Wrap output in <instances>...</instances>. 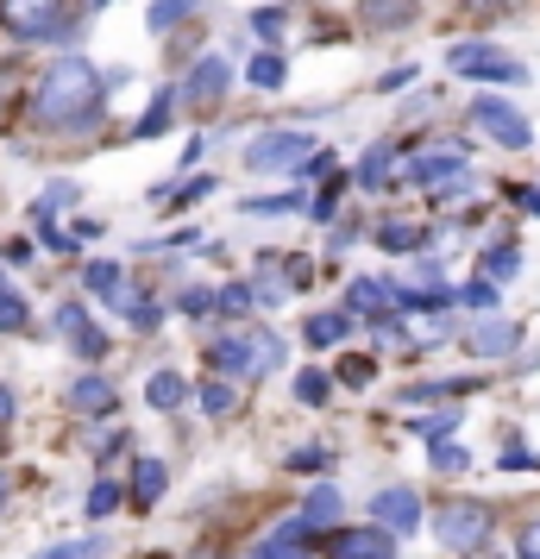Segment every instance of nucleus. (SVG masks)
<instances>
[{
    "mask_svg": "<svg viewBox=\"0 0 540 559\" xmlns=\"http://www.w3.org/2000/svg\"><path fill=\"white\" fill-rule=\"evenodd\" d=\"M284 371V340L277 333H252V378H271Z\"/></svg>",
    "mask_w": 540,
    "mask_h": 559,
    "instance_id": "obj_32",
    "label": "nucleus"
},
{
    "mask_svg": "<svg viewBox=\"0 0 540 559\" xmlns=\"http://www.w3.org/2000/svg\"><path fill=\"white\" fill-rule=\"evenodd\" d=\"M113 509H120V484H113V478H101L95 490H88V515L101 522V515H113Z\"/></svg>",
    "mask_w": 540,
    "mask_h": 559,
    "instance_id": "obj_40",
    "label": "nucleus"
},
{
    "mask_svg": "<svg viewBox=\"0 0 540 559\" xmlns=\"http://www.w3.org/2000/svg\"><path fill=\"white\" fill-rule=\"evenodd\" d=\"M177 308H182V314H207V308H214V289H182Z\"/></svg>",
    "mask_w": 540,
    "mask_h": 559,
    "instance_id": "obj_48",
    "label": "nucleus"
},
{
    "mask_svg": "<svg viewBox=\"0 0 540 559\" xmlns=\"http://www.w3.org/2000/svg\"><path fill=\"white\" fill-rule=\"evenodd\" d=\"M296 207H309V195L302 189H277V195H252L245 214H296Z\"/></svg>",
    "mask_w": 540,
    "mask_h": 559,
    "instance_id": "obj_34",
    "label": "nucleus"
},
{
    "mask_svg": "<svg viewBox=\"0 0 540 559\" xmlns=\"http://www.w3.org/2000/svg\"><path fill=\"white\" fill-rule=\"evenodd\" d=\"M164 484H170L164 459H139V465H132V503H145V509H152L157 497H164Z\"/></svg>",
    "mask_w": 540,
    "mask_h": 559,
    "instance_id": "obj_24",
    "label": "nucleus"
},
{
    "mask_svg": "<svg viewBox=\"0 0 540 559\" xmlns=\"http://www.w3.org/2000/svg\"><path fill=\"white\" fill-rule=\"evenodd\" d=\"M0 503H7V478H0Z\"/></svg>",
    "mask_w": 540,
    "mask_h": 559,
    "instance_id": "obj_54",
    "label": "nucleus"
},
{
    "mask_svg": "<svg viewBox=\"0 0 540 559\" xmlns=\"http://www.w3.org/2000/svg\"><path fill=\"white\" fill-rule=\"evenodd\" d=\"M57 333L70 340V353H76L82 365H101V358H107V346H113V340H107V333L95 328V314H88L82 302H70V296L57 302Z\"/></svg>",
    "mask_w": 540,
    "mask_h": 559,
    "instance_id": "obj_7",
    "label": "nucleus"
},
{
    "mask_svg": "<svg viewBox=\"0 0 540 559\" xmlns=\"http://www.w3.org/2000/svg\"><path fill=\"white\" fill-rule=\"evenodd\" d=\"M245 82H252V88H264V95H277V88L289 82V63L277 51H257L252 63H245Z\"/></svg>",
    "mask_w": 540,
    "mask_h": 559,
    "instance_id": "obj_26",
    "label": "nucleus"
},
{
    "mask_svg": "<svg viewBox=\"0 0 540 559\" xmlns=\"http://www.w3.org/2000/svg\"><path fill=\"white\" fill-rule=\"evenodd\" d=\"M284 465H289V472H321V465H327V447H296Z\"/></svg>",
    "mask_w": 540,
    "mask_h": 559,
    "instance_id": "obj_45",
    "label": "nucleus"
},
{
    "mask_svg": "<svg viewBox=\"0 0 540 559\" xmlns=\"http://www.w3.org/2000/svg\"><path fill=\"white\" fill-rule=\"evenodd\" d=\"M415 20V0H364V26L371 32H396Z\"/></svg>",
    "mask_w": 540,
    "mask_h": 559,
    "instance_id": "obj_27",
    "label": "nucleus"
},
{
    "mask_svg": "<svg viewBox=\"0 0 540 559\" xmlns=\"http://www.w3.org/2000/svg\"><path fill=\"white\" fill-rule=\"evenodd\" d=\"M76 182H51V189H45V195H38V202H32V221H38V227H51L57 214H63V207H76Z\"/></svg>",
    "mask_w": 540,
    "mask_h": 559,
    "instance_id": "obj_29",
    "label": "nucleus"
},
{
    "mask_svg": "<svg viewBox=\"0 0 540 559\" xmlns=\"http://www.w3.org/2000/svg\"><path fill=\"white\" fill-rule=\"evenodd\" d=\"M503 465H509V472H540V453H528V447H503Z\"/></svg>",
    "mask_w": 540,
    "mask_h": 559,
    "instance_id": "obj_49",
    "label": "nucleus"
},
{
    "mask_svg": "<svg viewBox=\"0 0 540 559\" xmlns=\"http://www.w3.org/2000/svg\"><path fill=\"white\" fill-rule=\"evenodd\" d=\"M195 13V0H152V13H145V26L152 32H170V26H182Z\"/></svg>",
    "mask_w": 540,
    "mask_h": 559,
    "instance_id": "obj_36",
    "label": "nucleus"
},
{
    "mask_svg": "<svg viewBox=\"0 0 540 559\" xmlns=\"http://www.w3.org/2000/svg\"><path fill=\"white\" fill-rule=\"evenodd\" d=\"M415 70H389V76H377V95H396V88H409Z\"/></svg>",
    "mask_w": 540,
    "mask_h": 559,
    "instance_id": "obj_50",
    "label": "nucleus"
},
{
    "mask_svg": "<svg viewBox=\"0 0 540 559\" xmlns=\"http://www.w3.org/2000/svg\"><path fill=\"white\" fill-rule=\"evenodd\" d=\"M459 177H465V152H428L409 164L415 189H440V182H459Z\"/></svg>",
    "mask_w": 540,
    "mask_h": 559,
    "instance_id": "obj_14",
    "label": "nucleus"
},
{
    "mask_svg": "<svg viewBox=\"0 0 540 559\" xmlns=\"http://www.w3.org/2000/svg\"><path fill=\"white\" fill-rule=\"evenodd\" d=\"M207 365H214L220 378H252V340H239V333L207 340Z\"/></svg>",
    "mask_w": 540,
    "mask_h": 559,
    "instance_id": "obj_17",
    "label": "nucleus"
},
{
    "mask_svg": "<svg viewBox=\"0 0 540 559\" xmlns=\"http://www.w3.org/2000/svg\"><path fill=\"white\" fill-rule=\"evenodd\" d=\"M82 289H88L95 302L120 308V302H127V271H120L113 258H95V264H82Z\"/></svg>",
    "mask_w": 540,
    "mask_h": 559,
    "instance_id": "obj_13",
    "label": "nucleus"
},
{
    "mask_svg": "<svg viewBox=\"0 0 540 559\" xmlns=\"http://www.w3.org/2000/svg\"><path fill=\"white\" fill-rule=\"evenodd\" d=\"M7 421H13V390L0 383V428H7Z\"/></svg>",
    "mask_w": 540,
    "mask_h": 559,
    "instance_id": "obj_53",
    "label": "nucleus"
},
{
    "mask_svg": "<svg viewBox=\"0 0 540 559\" xmlns=\"http://www.w3.org/2000/svg\"><path fill=\"white\" fill-rule=\"evenodd\" d=\"M0 26L26 45H57L70 32V0H0Z\"/></svg>",
    "mask_w": 540,
    "mask_h": 559,
    "instance_id": "obj_3",
    "label": "nucleus"
},
{
    "mask_svg": "<svg viewBox=\"0 0 540 559\" xmlns=\"http://www.w3.org/2000/svg\"><path fill=\"white\" fill-rule=\"evenodd\" d=\"M459 346H465V358H509L521 346V328L515 321H471Z\"/></svg>",
    "mask_w": 540,
    "mask_h": 559,
    "instance_id": "obj_11",
    "label": "nucleus"
},
{
    "mask_svg": "<svg viewBox=\"0 0 540 559\" xmlns=\"http://www.w3.org/2000/svg\"><path fill=\"white\" fill-rule=\"evenodd\" d=\"M459 390H478V378H428V383H409L403 403H440V396H459Z\"/></svg>",
    "mask_w": 540,
    "mask_h": 559,
    "instance_id": "obj_30",
    "label": "nucleus"
},
{
    "mask_svg": "<svg viewBox=\"0 0 540 559\" xmlns=\"http://www.w3.org/2000/svg\"><path fill=\"white\" fill-rule=\"evenodd\" d=\"M515 559H540V515L521 522V540H515Z\"/></svg>",
    "mask_w": 540,
    "mask_h": 559,
    "instance_id": "obj_47",
    "label": "nucleus"
},
{
    "mask_svg": "<svg viewBox=\"0 0 540 559\" xmlns=\"http://www.w3.org/2000/svg\"><path fill=\"white\" fill-rule=\"evenodd\" d=\"M446 63H453L459 76H471V82H528V70H521L515 57L490 51L484 38H471V45H453V51H446Z\"/></svg>",
    "mask_w": 540,
    "mask_h": 559,
    "instance_id": "obj_6",
    "label": "nucleus"
},
{
    "mask_svg": "<svg viewBox=\"0 0 540 559\" xmlns=\"http://www.w3.org/2000/svg\"><path fill=\"white\" fill-rule=\"evenodd\" d=\"M352 333V314H339V308H327V314H309L302 321V346H314V353H327V346H339Z\"/></svg>",
    "mask_w": 540,
    "mask_h": 559,
    "instance_id": "obj_18",
    "label": "nucleus"
},
{
    "mask_svg": "<svg viewBox=\"0 0 540 559\" xmlns=\"http://www.w3.org/2000/svg\"><path fill=\"white\" fill-rule=\"evenodd\" d=\"M38 559H101V534H88V540H63V547H51V554Z\"/></svg>",
    "mask_w": 540,
    "mask_h": 559,
    "instance_id": "obj_41",
    "label": "nucleus"
},
{
    "mask_svg": "<svg viewBox=\"0 0 540 559\" xmlns=\"http://www.w3.org/2000/svg\"><path fill=\"white\" fill-rule=\"evenodd\" d=\"M490 528H496V509H490V503L459 497V503H440L434 509V540L446 547V554H484Z\"/></svg>",
    "mask_w": 540,
    "mask_h": 559,
    "instance_id": "obj_2",
    "label": "nucleus"
},
{
    "mask_svg": "<svg viewBox=\"0 0 540 559\" xmlns=\"http://www.w3.org/2000/svg\"><path fill=\"white\" fill-rule=\"evenodd\" d=\"M377 246L403 258V252H421V246H434V233L415 227V221H384V227H377Z\"/></svg>",
    "mask_w": 540,
    "mask_h": 559,
    "instance_id": "obj_22",
    "label": "nucleus"
},
{
    "mask_svg": "<svg viewBox=\"0 0 540 559\" xmlns=\"http://www.w3.org/2000/svg\"><path fill=\"white\" fill-rule=\"evenodd\" d=\"M113 403H120V390H113L101 371H88V378L70 383V415H107Z\"/></svg>",
    "mask_w": 540,
    "mask_h": 559,
    "instance_id": "obj_16",
    "label": "nucleus"
},
{
    "mask_svg": "<svg viewBox=\"0 0 540 559\" xmlns=\"http://www.w3.org/2000/svg\"><path fill=\"white\" fill-rule=\"evenodd\" d=\"M214 308H220V314H245V308H252V289H245V283H220V289H214Z\"/></svg>",
    "mask_w": 540,
    "mask_h": 559,
    "instance_id": "obj_39",
    "label": "nucleus"
},
{
    "mask_svg": "<svg viewBox=\"0 0 540 559\" xmlns=\"http://www.w3.org/2000/svg\"><path fill=\"white\" fill-rule=\"evenodd\" d=\"M428 465H434L440 478H453V472H471V447H459V440H428Z\"/></svg>",
    "mask_w": 540,
    "mask_h": 559,
    "instance_id": "obj_28",
    "label": "nucleus"
},
{
    "mask_svg": "<svg viewBox=\"0 0 540 559\" xmlns=\"http://www.w3.org/2000/svg\"><path fill=\"white\" fill-rule=\"evenodd\" d=\"M296 403H302V408H327V403H334V371H321V365L296 371Z\"/></svg>",
    "mask_w": 540,
    "mask_h": 559,
    "instance_id": "obj_25",
    "label": "nucleus"
},
{
    "mask_svg": "<svg viewBox=\"0 0 540 559\" xmlns=\"http://www.w3.org/2000/svg\"><path fill=\"white\" fill-rule=\"evenodd\" d=\"M327 559H396V534L389 528H327Z\"/></svg>",
    "mask_w": 540,
    "mask_h": 559,
    "instance_id": "obj_8",
    "label": "nucleus"
},
{
    "mask_svg": "<svg viewBox=\"0 0 540 559\" xmlns=\"http://www.w3.org/2000/svg\"><path fill=\"white\" fill-rule=\"evenodd\" d=\"M227 88H232V63H227V57H202L177 95L189 107H220V95H227Z\"/></svg>",
    "mask_w": 540,
    "mask_h": 559,
    "instance_id": "obj_10",
    "label": "nucleus"
},
{
    "mask_svg": "<svg viewBox=\"0 0 540 559\" xmlns=\"http://www.w3.org/2000/svg\"><path fill=\"white\" fill-rule=\"evenodd\" d=\"M177 107H182L177 88H157L152 107H145V114H139V127H132V139H139V145H145V139H157V132H164L170 120H177Z\"/></svg>",
    "mask_w": 540,
    "mask_h": 559,
    "instance_id": "obj_21",
    "label": "nucleus"
},
{
    "mask_svg": "<svg viewBox=\"0 0 540 559\" xmlns=\"http://www.w3.org/2000/svg\"><path fill=\"white\" fill-rule=\"evenodd\" d=\"M252 32L264 38V45H271V38L284 32V7H257V13H252Z\"/></svg>",
    "mask_w": 540,
    "mask_h": 559,
    "instance_id": "obj_44",
    "label": "nucleus"
},
{
    "mask_svg": "<svg viewBox=\"0 0 540 559\" xmlns=\"http://www.w3.org/2000/svg\"><path fill=\"white\" fill-rule=\"evenodd\" d=\"M309 547H314V528L302 522V515H289L284 528H271L264 540H257L252 559H309Z\"/></svg>",
    "mask_w": 540,
    "mask_h": 559,
    "instance_id": "obj_12",
    "label": "nucleus"
},
{
    "mask_svg": "<svg viewBox=\"0 0 540 559\" xmlns=\"http://www.w3.org/2000/svg\"><path fill=\"white\" fill-rule=\"evenodd\" d=\"M396 139H377L371 152L359 157V189H371V195H384V189H396Z\"/></svg>",
    "mask_w": 540,
    "mask_h": 559,
    "instance_id": "obj_15",
    "label": "nucleus"
},
{
    "mask_svg": "<svg viewBox=\"0 0 540 559\" xmlns=\"http://www.w3.org/2000/svg\"><path fill=\"white\" fill-rule=\"evenodd\" d=\"M346 302L359 308V314H389V308H396V283L389 277H359L352 289H346Z\"/></svg>",
    "mask_w": 540,
    "mask_h": 559,
    "instance_id": "obj_20",
    "label": "nucleus"
},
{
    "mask_svg": "<svg viewBox=\"0 0 540 559\" xmlns=\"http://www.w3.org/2000/svg\"><path fill=\"white\" fill-rule=\"evenodd\" d=\"M371 522L389 528V534H415V528H421V490H409V484L377 490V497H371Z\"/></svg>",
    "mask_w": 540,
    "mask_h": 559,
    "instance_id": "obj_9",
    "label": "nucleus"
},
{
    "mask_svg": "<svg viewBox=\"0 0 540 559\" xmlns=\"http://www.w3.org/2000/svg\"><path fill=\"white\" fill-rule=\"evenodd\" d=\"M415 283H440V264H434V258H415Z\"/></svg>",
    "mask_w": 540,
    "mask_h": 559,
    "instance_id": "obj_52",
    "label": "nucleus"
},
{
    "mask_svg": "<svg viewBox=\"0 0 540 559\" xmlns=\"http://www.w3.org/2000/svg\"><path fill=\"white\" fill-rule=\"evenodd\" d=\"M145 403H152L157 415H170V408L189 403V383H182L177 371H152V378H145Z\"/></svg>",
    "mask_w": 540,
    "mask_h": 559,
    "instance_id": "obj_23",
    "label": "nucleus"
},
{
    "mask_svg": "<svg viewBox=\"0 0 540 559\" xmlns=\"http://www.w3.org/2000/svg\"><path fill=\"white\" fill-rule=\"evenodd\" d=\"M459 428V408H440V415H428V421H415V440H440V433Z\"/></svg>",
    "mask_w": 540,
    "mask_h": 559,
    "instance_id": "obj_42",
    "label": "nucleus"
},
{
    "mask_svg": "<svg viewBox=\"0 0 540 559\" xmlns=\"http://www.w3.org/2000/svg\"><path fill=\"white\" fill-rule=\"evenodd\" d=\"M26 321H32L26 296L20 289H0V333H26Z\"/></svg>",
    "mask_w": 540,
    "mask_h": 559,
    "instance_id": "obj_37",
    "label": "nucleus"
},
{
    "mask_svg": "<svg viewBox=\"0 0 540 559\" xmlns=\"http://www.w3.org/2000/svg\"><path fill=\"white\" fill-rule=\"evenodd\" d=\"M32 114H38V127H51V132H88L101 120V70L88 57L51 63L45 82H38V95H32Z\"/></svg>",
    "mask_w": 540,
    "mask_h": 559,
    "instance_id": "obj_1",
    "label": "nucleus"
},
{
    "mask_svg": "<svg viewBox=\"0 0 540 559\" xmlns=\"http://www.w3.org/2000/svg\"><path fill=\"white\" fill-rule=\"evenodd\" d=\"M484 277L490 283L521 277V246H490V252H484Z\"/></svg>",
    "mask_w": 540,
    "mask_h": 559,
    "instance_id": "obj_35",
    "label": "nucleus"
},
{
    "mask_svg": "<svg viewBox=\"0 0 540 559\" xmlns=\"http://www.w3.org/2000/svg\"><path fill=\"white\" fill-rule=\"evenodd\" d=\"M371 378H377V358L371 353H346L334 371V383H371Z\"/></svg>",
    "mask_w": 540,
    "mask_h": 559,
    "instance_id": "obj_38",
    "label": "nucleus"
},
{
    "mask_svg": "<svg viewBox=\"0 0 540 559\" xmlns=\"http://www.w3.org/2000/svg\"><path fill=\"white\" fill-rule=\"evenodd\" d=\"M339 189H346V182H321V195H309V214L314 221H334V207H339Z\"/></svg>",
    "mask_w": 540,
    "mask_h": 559,
    "instance_id": "obj_43",
    "label": "nucleus"
},
{
    "mask_svg": "<svg viewBox=\"0 0 540 559\" xmlns=\"http://www.w3.org/2000/svg\"><path fill=\"white\" fill-rule=\"evenodd\" d=\"M509 202L521 207V214H540V189H509Z\"/></svg>",
    "mask_w": 540,
    "mask_h": 559,
    "instance_id": "obj_51",
    "label": "nucleus"
},
{
    "mask_svg": "<svg viewBox=\"0 0 540 559\" xmlns=\"http://www.w3.org/2000/svg\"><path fill=\"white\" fill-rule=\"evenodd\" d=\"M309 152H314L309 132L284 127V132H257L252 145H245V164H252V170H302Z\"/></svg>",
    "mask_w": 540,
    "mask_h": 559,
    "instance_id": "obj_5",
    "label": "nucleus"
},
{
    "mask_svg": "<svg viewBox=\"0 0 540 559\" xmlns=\"http://www.w3.org/2000/svg\"><path fill=\"white\" fill-rule=\"evenodd\" d=\"M207 189H220V182H214V177H195L189 189H177V195H164V202H170V207H189V202H202Z\"/></svg>",
    "mask_w": 540,
    "mask_h": 559,
    "instance_id": "obj_46",
    "label": "nucleus"
},
{
    "mask_svg": "<svg viewBox=\"0 0 540 559\" xmlns=\"http://www.w3.org/2000/svg\"><path fill=\"white\" fill-rule=\"evenodd\" d=\"M465 120L484 132L490 145H503V152H528V145H535V127H528V114H521V107H509L503 95H478Z\"/></svg>",
    "mask_w": 540,
    "mask_h": 559,
    "instance_id": "obj_4",
    "label": "nucleus"
},
{
    "mask_svg": "<svg viewBox=\"0 0 540 559\" xmlns=\"http://www.w3.org/2000/svg\"><path fill=\"white\" fill-rule=\"evenodd\" d=\"M453 302L471 308V314H490V308H496V283H490V277H471V283H459V289H453Z\"/></svg>",
    "mask_w": 540,
    "mask_h": 559,
    "instance_id": "obj_33",
    "label": "nucleus"
},
{
    "mask_svg": "<svg viewBox=\"0 0 540 559\" xmlns=\"http://www.w3.org/2000/svg\"><path fill=\"white\" fill-rule=\"evenodd\" d=\"M202 408H207V415H214V421H220V415H232V408H239V383H232V378H220V371H214V378L202 383Z\"/></svg>",
    "mask_w": 540,
    "mask_h": 559,
    "instance_id": "obj_31",
    "label": "nucleus"
},
{
    "mask_svg": "<svg viewBox=\"0 0 540 559\" xmlns=\"http://www.w3.org/2000/svg\"><path fill=\"white\" fill-rule=\"evenodd\" d=\"M339 515H346V497H339L334 484H314L309 503H302V522L321 534V528H339Z\"/></svg>",
    "mask_w": 540,
    "mask_h": 559,
    "instance_id": "obj_19",
    "label": "nucleus"
}]
</instances>
